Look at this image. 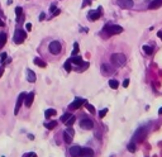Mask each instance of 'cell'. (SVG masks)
Wrapping results in <instances>:
<instances>
[{
  "label": "cell",
  "mask_w": 162,
  "mask_h": 157,
  "mask_svg": "<svg viewBox=\"0 0 162 157\" xmlns=\"http://www.w3.org/2000/svg\"><path fill=\"white\" fill-rule=\"evenodd\" d=\"M161 5H162V0H153V1H151L148 8L149 9H157V8H160Z\"/></svg>",
  "instance_id": "9a60e30c"
},
{
  "label": "cell",
  "mask_w": 162,
  "mask_h": 157,
  "mask_svg": "<svg viewBox=\"0 0 162 157\" xmlns=\"http://www.w3.org/2000/svg\"><path fill=\"white\" fill-rule=\"evenodd\" d=\"M58 14H60V10L56 9V10H54V13H53V15H58Z\"/></svg>",
  "instance_id": "f35d334b"
},
{
  "label": "cell",
  "mask_w": 162,
  "mask_h": 157,
  "mask_svg": "<svg viewBox=\"0 0 162 157\" xmlns=\"http://www.w3.org/2000/svg\"><path fill=\"white\" fill-rule=\"evenodd\" d=\"M25 28H27V31H31V29H32V24H31V23H27Z\"/></svg>",
  "instance_id": "8d00e7d4"
},
{
  "label": "cell",
  "mask_w": 162,
  "mask_h": 157,
  "mask_svg": "<svg viewBox=\"0 0 162 157\" xmlns=\"http://www.w3.org/2000/svg\"><path fill=\"white\" fill-rule=\"evenodd\" d=\"M54 10H56V6H54V5H52V6H51V8H50V13H54Z\"/></svg>",
  "instance_id": "d590c367"
},
{
  "label": "cell",
  "mask_w": 162,
  "mask_h": 157,
  "mask_svg": "<svg viewBox=\"0 0 162 157\" xmlns=\"http://www.w3.org/2000/svg\"><path fill=\"white\" fill-rule=\"evenodd\" d=\"M158 114H162V108L160 109V110H158Z\"/></svg>",
  "instance_id": "f6af8a7d"
},
{
  "label": "cell",
  "mask_w": 162,
  "mask_h": 157,
  "mask_svg": "<svg viewBox=\"0 0 162 157\" xmlns=\"http://www.w3.org/2000/svg\"><path fill=\"white\" fill-rule=\"evenodd\" d=\"M65 70L67 71V72H71V70H72V67H71V61L70 60H67L65 62Z\"/></svg>",
  "instance_id": "cb8c5ba5"
},
{
  "label": "cell",
  "mask_w": 162,
  "mask_h": 157,
  "mask_svg": "<svg viewBox=\"0 0 162 157\" xmlns=\"http://www.w3.org/2000/svg\"><path fill=\"white\" fill-rule=\"evenodd\" d=\"M157 36H158V37H161V39H162V32H158Z\"/></svg>",
  "instance_id": "ab89813d"
},
{
  "label": "cell",
  "mask_w": 162,
  "mask_h": 157,
  "mask_svg": "<svg viewBox=\"0 0 162 157\" xmlns=\"http://www.w3.org/2000/svg\"><path fill=\"white\" fill-rule=\"evenodd\" d=\"M0 57H1V61H5L8 56H6V53H1V56H0Z\"/></svg>",
  "instance_id": "e575fe53"
},
{
  "label": "cell",
  "mask_w": 162,
  "mask_h": 157,
  "mask_svg": "<svg viewBox=\"0 0 162 157\" xmlns=\"http://www.w3.org/2000/svg\"><path fill=\"white\" fill-rule=\"evenodd\" d=\"M79 157H94V151L89 147H82L80 151Z\"/></svg>",
  "instance_id": "30bf717a"
},
{
  "label": "cell",
  "mask_w": 162,
  "mask_h": 157,
  "mask_svg": "<svg viewBox=\"0 0 162 157\" xmlns=\"http://www.w3.org/2000/svg\"><path fill=\"white\" fill-rule=\"evenodd\" d=\"M31 157H37V155H36V153H32V155H31Z\"/></svg>",
  "instance_id": "ee69618b"
},
{
  "label": "cell",
  "mask_w": 162,
  "mask_h": 157,
  "mask_svg": "<svg viewBox=\"0 0 162 157\" xmlns=\"http://www.w3.org/2000/svg\"><path fill=\"white\" fill-rule=\"evenodd\" d=\"M85 103H86V101L84 100V99H81V98H76V99L68 105V108H70V109H72V110H76V109L81 108V105L85 104Z\"/></svg>",
  "instance_id": "52a82bcc"
},
{
  "label": "cell",
  "mask_w": 162,
  "mask_h": 157,
  "mask_svg": "<svg viewBox=\"0 0 162 157\" xmlns=\"http://www.w3.org/2000/svg\"><path fill=\"white\" fill-rule=\"evenodd\" d=\"M101 72H103V75H112L114 72V70L108 63H104V65H101Z\"/></svg>",
  "instance_id": "8fae6325"
},
{
  "label": "cell",
  "mask_w": 162,
  "mask_h": 157,
  "mask_svg": "<svg viewBox=\"0 0 162 157\" xmlns=\"http://www.w3.org/2000/svg\"><path fill=\"white\" fill-rule=\"evenodd\" d=\"M86 108H87V110H89L91 114H94L95 113V109H94V107L93 105H90V104H86Z\"/></svg>",
  "instance_id": "1f68e13d"
},
{
  "label": "cell",
  "mask_w": 162,
  "mask_h": 157,
  "mask_svg": "<svg viewBox=\"0 0 162 157\" xmlns=\"http://www.w3.org/2000/svg\"><path fill=\"white\" fill-rule=\"evenodd\" d=\"M106 113H108V109H103V110H100V113H99V117H100V118H104V117L106 115Z\"/></svg>",
  "instance_id": "f546056e"
},
{
  "label": "cell",
  "mask_w": 162,
  "mask_h": 157,
  "mask_svg": "<svg viewBox=\"0 0 162 157\" xmlns=\"http://www.w3.org/2000/svg\"><path fill=\"white\" fill-rule=\"evenodd\" d=\"M110 61H112V63L114 66L120 67V66H124V65H126L127 57L124 56L123 53H114V54H112V57H110Z\"/></svg>",
  "instance_id": "6da1fadb"
},
{
  "label": "cell",
  "mask_w": 162,
  "mask_h": 157,
  "mask_svg": "<svg viewBox=\"0 0 162 157\" xmlns=\"http://www.w3.org/2000/svg\"><path fill=\"white\" fill-rule=\"evenodd\" d=\"M25 95L27 94H24V93H22L19 96H18V100H17V104H15V109H14V114H18L19 113V109H20V107H22V104H23V100L25 99Z\"/></svg>",
  "instance_id": "9c48e42d"
},
{
  "label": "cell",
  "mask_w": 162,
  "mask_h": 157,
  "mask_svg": "<svg viewBox=\"0 0 162 157\" xmlns=\"http://www.w3.org/2000/svg\"><path fill=\"white\" fill-rule=\"evenodd\" d=\"M143 51H144L147 54H152V52H153L152 47H149V46H143Z\"/></svg>",
  "instance_id": "4316f807"
},
{
  "label": "cell",
  "mask_w": 162,
  "mask_h": 157,
  "mask_svg": "<svg viewBox=\"0 0 162 157\" xmlns=\"http://www.w3.org/2000/svg\"><path fill=\"white\" fill-rule=\"evenodd\" d=\"M144 136H146V129H144V128H141L137 133H135V138H138V141H139V142L143 141Z\"/></svg>",
  "instance_id": "2e32d148"
},
{
  "label": "cell",
  "mask_w": 162,
  "mask_h": 157,
  "mask_svg": "<svg viewBox=\"0 0 162 157\" xmlns=\"http://www.w3.org/2000/svg\"><path fill=\"white\" fill-rule=\"evenodd\" d=\"M70 117H71V114H68V113H66V114H63V115H62V118H61V122H66V120H67L68 118H70Z\"/></svg>",
  "instance_id": "4dcf8cb0"
},
{
  "label": "cell",
  "mask_w": 162,
  "mask_h": 157,
  "mask_svg": "<svg viewBox=\"0 0 162 157\" xmlns=\"http://www.w3.org/2000/svg\"><path fill=\"white\" fill-rule=\"evenodd\" d=\"M80 127L84 128V129H91L94 127V123H93V120L89 119V118H84L80 122Z\"/></svg>",
  "instance_id": "ba28073f"
},
{
  "label": "cell",
  "mask_w": 162,
  "mask_h": 157,
  "mask_svg": "<svg viewBox=\"0 0 162 157\" xmlns=\"http://www.w3.org/2000/svg\"><path fill=\"white\" fill-rule=\"evenodd\" d=\"M3 71H4V70H3V68H0V76L3 75Z\"/></svg>",
  "instance_id": "7bdbcfd3"
},
{
  "label": "cell",
  "mask_w": 162,
  "mask_h": 157,
  "mask_svg": "<svg viewBox=\"0 0 162 157\" xmlns=\"http://www.w3.org/2000/svg\"><path fill=\"white\" fill-rule=\"evenodd\" d=\"M3 25H4V23H3V20L0 19V27H3Z\"/></svg>",
  "instance_id": "b9f144b4"
},
{
  "label": "cell",
  "mask_w": 162,
  "mask_h": 157,
  "mask_svg": "<svg viewBox=\"0 0 162 157\" xmlns=\"http://www.w3.org/2000/svg\"><path fill=\"white\" fill-rule=\"evenodd\" d=\"M101 12H103L101 6H99L98 10H90L89 14H87V19L89 20H98L99 18L101 17Z\"/></svg>",
  "instance_id": "277c9868"
},
{
  "label": "cell",
  "mask_w": 162,
  "mask_h": 157,
  "mask_svg": "<svg viewBox=\"0 0 162 157\" xmlns=\"http://www.w3.org/2000/svg\"><path fill=\"white\" fill-rule=\"evenodd\" d=\"M80 151H81V147L80 146H72L70 148V155L72 157H79L80 156Z\"/></svg>",
  "instance_id": "7c38bea8"
},
{
  "label": "cell",
  "mask_w": 162,
  "mask_h": 157,
  "mask_svg": "<svg viewBox=\"0 0 162 157\" xmlns=\"http://www.w3.org/2000/svg\"><path fill=\"white\" fill-rule=\"evenodd\" d=\"M27 80H28L29 82H36L37 77H36V74L32 70H28L27 71Z\"/></svg>",
  "instance_id": "5bb4252c"
},
{
  "label": "cell",
  "mask_w": 162,
  "mask_h": 157,
  "mask_svg": "<svg viewBox=\"0 0 162 157\" xmlns=\"http://www.w3.org/2000/svg\"><path fill=\"white\" fill-rule=\"evenodd\" d=\"M22 13H23V9L20 8V6H17L15 8V14H17V19L19 20V18L22 17Z\"/></svg>",
  "instance_id": "d4e9b609"
},
{
  "label": "cell",
  "mask_w": 162,
  "mask_h": 157,
  "mask_svg": "<svg viewBox=\"0 0 162 157\" xmlns=\"http://www.w3.org/2000/svg\"><path fill=\"white\" fill-rule=\"evenodd\" d=\"M65 123H66V126H67V127H71L72 124L75 123V117H73V115H71V117H70V118H68L67 120H66Z\"/></svg>",
  "instance_id": "603a6c76"
},
{
  "label": "cell",
  "mask_w": 162,
  "mask_h": 157,
  "mask_svg": "<svg viewBox=\"0 0 162 157\" xmlns=\"http://www.w3.org/2000/svg\"><path fill=\"white\" fill-rule=\"evenodd\" d=\"M109 86L112 87V89H118V86H119V82H118L117 80H110V81H109Z\"/></svg>",
  "instance_id": "7402d4cb"
},
{
  "label": "cell",
  "mask_w": 162,
  "mask_h": 157,
  "mask_svg": "<svg viewBox=\"0 0 162 157\" xmlns=\"http://www.w3.org/2000/svg\"><path fill=\"white\" fill-rule=\"evenodd\" d=\"M61 48H62V46H61V43L58 42V41L51 42L50 46H48V49H50V52L52 53V54H58V53L61 52Z\"/></svg>",
  "instance_id": "3957f363"
},
{
  "label": "cell",
  "mask_w": 162,
  "mask_h": 157,
  "mask_svg": "<svg viewBox=\"0 0 162 157\" xmlns=\"http://www.w3.org/2000/svg\"><path fill=\"white\" fill-rule=\"evenodd\" d=\"M63 139H65L66 143H71V142H72V136H70L67 132H65L63 133Z\"/></svg>",
  "instance_id": "44dd1931"
},
{
  "label": "cell",
  "mask_w": 162,
  "mask_h": 157,
  "mask_svg": "<svg viewBox=\"0 0 162 157\" xmlns=\"http://www.w3.org/2000/svg\"><path fill=\"white\" fill-rule=\"evenodd\" d=\"M34 63L37 65V66H39V67H46L47 66L46 62H43L40 58H34Z\"/></svg>",
  "instance_id": "ffe728a7"
},
{
  "label": "cell",
  "mask_w": 162,
  "mask_h": 157,
  "mask_svg": "<svg viewBox=\"0 0 162 157\" xmlns=\"http://www.w3.org/2000/svg\"><path fill=\"white\" fill-rule=\"evenodd\" d=\"M5 43H6V34L5 33H0V48L4 47Z\"/></svg>",
  "instance_id": "d6986e66"
},
{
  "label": "cell",
  "mask_w": 162,
  "mask_h": 157,
  "mask_svg": "<svg viewBox=\"0 0 162 157\" xmlns=\"http://www.w3.org/2000/svg\"><path fill=\"white\" fill-rule=\"evenodd\" d=\"M45 17H46V15L42 13V14H40V15H39V20H43V19H45Z\"/></svg>",
  "instance_id": "74e56055"
},
{
  "label": "cell",
  "mask_w": 162,
  "mask_h": 157,
  "mask_svg": "<svg viewBox=\"0 0 162 157\" xmlns=\"http://www.w3.org/2000/svg\"><path fill=\"white\" fill-rule=\"evenodd\" d=\"M70 61H71V63H75V65H81L82 63V58L80 56H73L72 58H70Z\"/></svg>",
  "instance_id": "e0dca14e"
},
{
  "label": "cell",
  "mask_w": 162,
  "mask_h": 157,
  "mask_svg": "<svg viewBox=\"0 0 162 157\" xmlns=\"http://www.w3.org/2000/svg\"><path fill=\"white\" fill-rule=\"evenodd\" d=\"M29 138H31V139H34V136H33V134H29V136H28Z\"/></svg>",
  "instance_id": "60d3db41"
},
{
  "label": "cell",
  "mask_w": 162,
  "mask_h": 157,
  "mask_svg": "<svg viewBox=\"0 0 162 157\" xmlns=\"http://www.w3.org/2000/svg\"><path fill=\"white\" fill-rule=\"evenodd\" d=\"M79 53V43H73V51H72V54L76 56Z\"/></svg>",
  "instance_id": "83f0119b"
},
{
  "label": "cell",
  "mask_w": 162,
  "mask_h": 157,
  "mask_svg": "<svg viewBox=\"0 0 162 157\" xmlns=\"http://www.w3.org/2000/svg\"><path fill=\"white\" fill-rule=\"evenodd\" d=\"M128 151L132 152V153L135 152V144H134V143H130L129 146H128Z\"/></svg>",
  "instance_id": "f1b7e54d"
},
{
  "label": "cell",
  "mask_w": 162,
  "mask_h": 157,
  "mask_svg": "<svg viewBox=\"0 0 162 157\" xmlns=\"http://www.w3.org/2000/svg\"><path fill=\"white\" fill-rule=\"evenodd\" d=\"M117 4L123 9H130V8H133L134 3H133V0H117Z\"/></svg>",
  "instance_id": "8992f818"
},
{
  "label": "cell",
  "mask_w": 162,
  "mask_h": 157,
  "mask_svg": "<svg viewBox=\"0 0 162 157\" xmlns=\"http://www.w3.org/2000/svg\"><path fill=\"white\" fill-rule=\"evenodd\" d=\"M56 114H57V112L54 110V109H47V110L45 112L46 118H51V117H53V115H56Z\"/></svg>",
  "instance_id": "ac0fdd59"
},
{
  "label": "cell",
  "mask_w": 162,
  "mask_h": 157,
  "mask_svg": "<svg viewBox=\"0 0 162 157\" xmlns=\"http://www.w3.org/2000/svg\"><path fill=\"white\" fill-rule=\"evenodd\" d=\"M25 107L27 108H31V105L33 104V100H34V93H29L25 95Z\"/></svg>",
  "instance_id": "4fadbf2b"
},
{
  "label": "cell",
  "mask_w": 162,
  "mask_h": 157,
  "mask_svg": "<svg viewBox=\"0 0 162 157\" xmlns=\"http://www.w3.org/2000/svg\"><path fill=\"white\" fill-rule=\"evenodd\" d=\"M128 85H129V80L126 79V80L123 81V86H124V87H128Z\"/></svg>",
  "instance_id": "836d02e7"
},
{
  "label": "cell",
  "mask_w": 162,
  "mask_h": 157,
  "mask_svg": "<svg viewBox=\"0 0 162 157\" xmlns=\"http://www.w3.org/2000/svg\"><path fill=\"white\" fill-rule=\"evenodd\" d=\"M66 132H67L70 136H72V137H73V134H75V130H73L72 128H67V129H66Z\"/></svg>",
  "instance_id": "d6a6232c"
},
{
  "label": "cell",
  "mask_w": 162,
  "mask_h": 157,
  "mask_svg": "<svg viewBox=\"0 0 162 157\" xmlns=\"http://www.w3.org/2000/svg\"><path fill=\"white\" fill-rule=\"evenodd\" d=\"M25 37H27V36H25V32L22 31V29H18L15 32V34H14V42H15L17 45H20V43L24 42Z\"/></svg>",
  "instance_id": "5b68a950"
},
{
  "label": "cell",
  "mask_w": 162,
  "mask_h": 157,
  "mask_svg": "<svg viewBox=\"0 0 162 157\" xmlns=\"http://www.w3.org/2000/svg\"><path fill=\"white\" fill-rule=\"evenodd\" d=\"M104 32H106L109 36H112V34H119V33L123 32V28H122L120 25H117V24H108V25H105Z\"/></svg>",
  "instance_id": "7a4b0ae2"
},
{
  "label": "cell",
  "mask_w": 162,
  "mask_h": 157,
  "mask_svg": "<svg viewBox=\"0 0 162 157\" xmlns=\"http://www.w3.org/2000/svg\"><path fill=\"white\" fill-rule=\"evenodd\" d=\"M54 127H57V122H54V120H53V122H51V123H47L46 124V128L47 129H53Z\"/></svg>",
  "instance_id": "484cf974"
}]
</instances>
